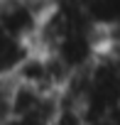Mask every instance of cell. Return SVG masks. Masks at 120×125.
<instances>
[{
	"label": "cell",
	"mask_w": 120,
	"mask_h": 125,
	"mask_svg": "<svg viewBox=\"0 0 120 125\" xmlns=\"http://www.w3.org/2000/svg\"><path fill=\"white\" fill-rule=\"evenodd\" d=\"M54 3L56 0H3V8H0L3 37L34 44L39 27Z\"/></svg>",
	"instance_id": "6da1fadb"
}]
</instances>
